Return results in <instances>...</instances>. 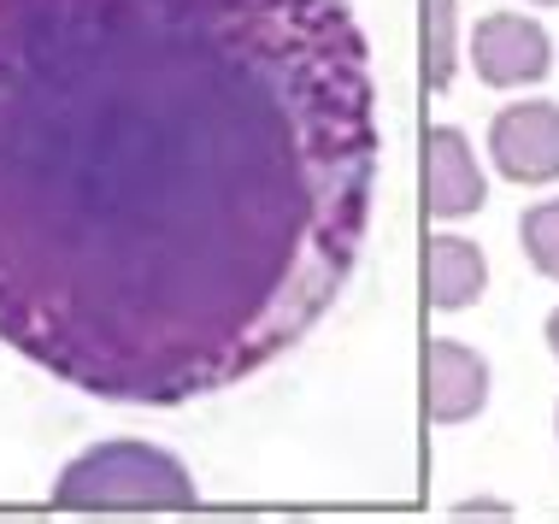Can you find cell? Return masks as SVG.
Segmentation results:
<instances>
[{
	"label": "cell",
	"instance_id": "9",
	"mask_svg": "<svg viewBox=\"0 0 559 524\" xmlns=\"http://www.w3.org/2000/svg\"><path fill=\"white\" fill-rule=\"evenodd\" d=\"M519 242H524V260H531L542 277L559 283V201H542L519 218Z\"/></svg>",
	"mask_w": 559,
	"mask_h": 524
},
{
	"label": "cell",
	"instance_id": "2",
	"mask_svg": "<svg viewBox=\"0 0 559 524\" xmlns=\"http://www.w3.org/2000/svg\"><path fill=\"white\" fill-rule=\"evenodd\" d=\"M59 507H88V513H124V507H194V477L183 460L154 442H95L59 472Z\"/></svg>",
	"mask_w": 559,
	"mask_h": 524
},
{
	"label": "cell",
	"instance_id": "1",
	"mask_svg": "<svg viewBox=\"0 0 559 524\" xmlns=\"http://www.w3.org/2000/svg\"><path fill=\"white\" fill-rule=\"evenodd\" d=\"M354 0H0V342L124 407L260 378L366 248Z\"/></svg>",
	"mask_w": 559,
	"mask_h": 524
},
{
	"label": "cell",
	"instance_id": "5",
	"mask_svg": "<svg viewBox=\"0 0 559 524\" xmlns=\"http://www.w3.org/2000/svg\"><path fill=\"white\" fill-rule=\"evenodd\" d=\"M418 183H425V213L430 218H472L489 201V183L477 171V154L465 130L430 124L425 147H418Z\"/></svg>",
	"mask_w": 559,
	"mask_h": 524
},
{
	"label": "cell",
	"instance_id": "7",
	"mask_svg": "<svg viewBox=\"0 0 559 524\" xmlns=\"http://www.w3.org/2000/svg\"><path fill=\"white\" fill-rule=\"evenodd\" d=\"M489 289V260L465 236H430L425 242V301L436 312H465Z\"/></svg>",
	"mask_w": 559,
	"mask_h": 524
},
{
	"label": "cell",
	"instance_id": "4",
	"mask_svg": "<svg viewBox=\"0 0 559 524\" xmlns=\"http://www.w3.org/2000/svg\"><path fill=\"white\" fill-rule=\"evenodd\" d=\"M489 159L507 183H559V107L512 100L489 124Z\"/></svg>",
	"mask_w": 559,
	"mask_h": 524
},
{
	"label": "cell",
	"instance_id": "6",
	"mask_svg": "<svg viewBox=\"0 0 559 524\" xmlns=\"http://www.w3.org/2000/svg\"><path fill=\"white\" fill-rule=\"evenodd\" d=\"M489 407V359L465 342H425V413L430 425H465Z\"/></svg>",
	"mask_w": 559,
	"mask_h": 524
},
{
	"label": "cell",
	"instance_id": "11",
	"mask_svg": "<svg viewBox=\"0 0 559 524\" xmlns=\"http://www.w3.org/2000/svg\"><path fill=\"white\" fill-rule=\"evenodd\" d=\"M536 7H559V0H536Z\"/></svg>",
	"mask_w": 559,
	"mask_h": 524
},
{
	"label": "cell",
	"instance_id": "8",
	"mask_svg": "<svg viewBox=\"0 0 559 524\" xmlns=\"http://www.w3.org/2000/svg\"><path fill=\"white\" fill-rule=\"evenodd\" d=\"M453 78V0H425V83L442 95Z\"/></svg>",
	"mask_w": 559,
	"mask_h": 524
},
{
	"label": "cell",
	"instance_id": "12",
	"mask_svg": "<svg viewBox=\"0 0 559 524\" xmlns=\"http://www.w3.org/2000/svg\"><path fill=\"white\" fill-rule=\"evenodd\" d=\"M554 425H559V413H554Z\"/></svg>",
	"mask_w": 559,
	"mask_h": 524
},
{
	"label": "cell",
	"instance_id": "10",
	"mask_svg": "<svg viewBox=\"0 0 559 524\" xmlns=\"http://www.w3.org/2000/svg\"><path fill=\"white\" fill-rule=\"evenodd\" d=\"M548 348H554V359H559V307L548 312Z\"/></svg>",
	"mask_w": 559,
	"mask_h": 524
},
{
	"label": "cell",
	"instance_id": "3",
	"mask_svg": "<svg viewBox=\"0 0 559 524\" xmlns=\"http://www.w3.org/2000/svg\"><path fill=\"white\" fill-rule=\"evenodd\" d=\"M472 66L489 88H531L554 71V41L524 12H483L472 29Z\"/></svg>",
	"mask_w": 559,
	"mask_h": 524
}]
</instances>
